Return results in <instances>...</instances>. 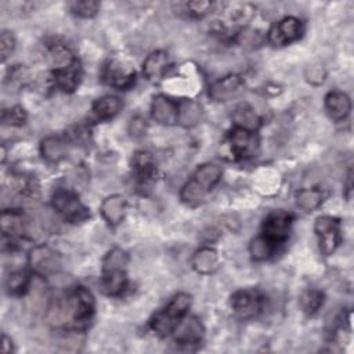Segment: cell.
Returning a JSON list of instances; mask_svg holds the SVG:
<instances>
[{"label":"cell","instance_id":"obj_1","mask_svg":"<svg viewBox=\"0 0 354 354\" xmlns=\"http://www.w3.org/2000/svg\"><path fill=\"white\" fill-rule=\"evenodd\" d=\"M95 310L93 293L84 286H76L65 297L55 300L48 308V319L71 330L82 332L90 324Z\"/></svg>","mask_w":354,"mask_h":354},{"label":"cell","instance_id":"obj_2","mask_svg":"<svg viewBox=\"0 0 354 354\" xmlns=\"http://www.w3.org/2000/svg\"><path fill=\"white\" fill-rule=\"evenodd\" d=\"M221 174L223 170L216 163L201 165L194 173L192 178L183 185L180 191L181 201L191 206L202 203L206 195L217 185Z\"/></svg>","mask_w":354,"mask_h":354},{"label":"cell","instance_id":"obj_3","mask_svg":"<svg viewBox=\"0 0 354 354\" xmlns=\"http://www.w3.org/2000/svg\"><path fill=\"white\" fill-rule=\"evenodd\" d=\"M191 306V296L188 293L180 292L171 297V300L159 311H156L151 321V329L159 336L170 335L177 324L188 314Z\"/></svg>","mask_w":354,"mask_h":354},{"label":"cell","instance_id":"obj_4","mask_svg":"<svg viewBox=\"0 0 354 354\" xmlns=\"http://www.w3.org/2000/svg\"><path fill=\"white\" fill-rule=\"evenodd\" d=\"M54 210L68 223H82L88 218L90 212L82 203L79 195L66 188H58L51 196Z\"/></svg>","mask_w":354,"mask_h":354},{"label":"cell","instance_id":"obj_5","mask_svg":"<svg viewBox=\"0 0 354 354\" xmlns=\"http://www.w3.org/2000/svg\"><path fill=\"white\" fill-rule=\"evenodd\" d=\"M28 264L36 277L44 278L61 270L62 259L55 249L41 243L36 245L30 250L28 256Z\"/></svg>","mask_w":354,"mask_h":354},{"label":"cell","instance_id":"obj_6","mask_svg":"<svg viewBox=\"0 0 354 354\" xmlns=\"http://www.w3.org/2000/svg\"><path fill=\"white\" fill-rule=\"evenodd\" d=\"M101 76L105 84L118 90H126L134 84L136 71L129 62L113 57L104 64Z\"/></svg>","mask_w":354,"mask_h":354},{"label":"cell","instance_id":"obj_7","mask_svg":"<svg viewBox=\"0 0 354 354\" xmlns=\"http://www.w3.org/2000/svg\"><path fill=\"white\" fill-rule=\"evenodd\" d=\"M314 231L318 236L319 252L324 256H330L340 245V221L333 216H319L315 220Z\"/></svg>","mask_w":354,"mask_h":354},{"label":"cell","instance_id":"obj_8","mask_svg":"<svg viewBox=\"0 0 354 354\" xmlns=\"http://www.w3.org/2000/svg\"><path fill=\"white\" fill-rule=\"evenodd\" d=\"M303 22L299 18L285 17L270 28L267 40L274 47H283L296 41L303 35Z\"/></svg>","mask_w":354,"mask_h":354},{"label":"cell","instance_id":"obj_9","mask_svg":"<svg viewBox=\"0 0 354 354\" xmlns=\"http://www.w3.org/2000/svg\"><path fill=\"white\" fill-rule=\"evenodd\" d=\"M232 311L243 319L256 317L263 310L264 297L259 290L254 289H241L232 293L230 300Z\"/></svg>","mask_w":354,"mask_h":354},{"label":"cell","instance_id":"obj_10","mask_svg":"<svg viewBox=\"0 0 354 354\" xmlns=\"http://www.w3.org/2000/svg\"><path fill=\"white\" fill-rule=\"evenodd\" d=\"M293 216L285 210H274L267 214L263 221L261 234L275 242L277 245L283 243L290 232Z\"/></svg>","mask_w":354,"mask_h":354},{"label":"cell","instance_id":"obj_11","mask_svg":"<svg viewBox=\"0 0 354 354\" xmlns=\"http://www.w3.org/2000/svg\"><path fill=\"white\" fill-rule=\"evenodd\" d=\"M203 333H205V328L199 321V318L188 314L177 324V326L171 332L174 342L185 347L199 344L203 339Z\"/></svg>","mask_w":354,"mask_h":354},{"label":"cell","instance_id":"obj_12","mask_svg":"<svg viewBox=\"0 0 354 354\" xmlns=\"http://www.w3.org/2000/svg\"><path fill=\"white\" fill-rule=\"evenodd\" d=\"M230 145L235 158L248 159L256 153L259 147V138L254 131L234 126L230 133Z\"/></svg>","mask_w":354,"mask_h":354},{"label":"cell","instance_id":"obj_13","mask_svg":"<svg viewBox=\"0 0 354 354\" xmlns=\"http://www.w3.org/2000/svg\"><path fill=\"white\" fill-rule=\"evenodd\" d=\"M151 116L159 124H176L178 120V102L165 94H158L151 102Z\"/></svg>","mask_w":354,"mask_h":354},{"label":"cell","instance_id":"obj_14","mask_svg":"<svg viewBox=\"0 0 354 354\" xmlns=\"http://www.w3.org/2000/svg\"><path fill=\"white\" fill-rule=\"evenodd\" d=\"M82 64L76 58L72 64L53 71V82L57 88H59L64 93H73L82 80Z\"/></svg>","mask_w":354,"mask_h":354},{"label":"cell","instance_id":"obj_15","mask_svg":"<svg viewBox=\"0 0 354 354\" xmlns=\"http://www.w3.org/2000/svg\"><path fill=\"white\" fill-rule=\"evenodd\" d=\"M243 80L236 73L225 75L224 77L216 80L209 87V97L214 101H227L232 98L242 87Z\"/></svg>","mask_w":354,"mask_h":354},{"label":"cell","instance_id":"obj_16","mask_svg":"<svg viewBox=\"0 0 354 354\" xmlns=\"http://www.w3.org/2000/svg\"><path fill=\"white\" fill-rule=\"evenodd\" d=\"M100 286L106 296H120L127 288L126 268H102Z\"/></svg>","mask_w":354,"mask_h":354},{"label":"cell","instance_id":"obj_17","mask_svg":"<svg viewBox=\"0 0 354 354\" xmlns=\"http://www.w3.org/2000/svg\"><path fill=\"white\" fill-rule=\"evenodd\" d=\"M126 209H127V203L124 196L119 194H113L106 196L102 201L100 206V213L109 225H118L124 218Z\"/></svg>","mask_w":354,"mask_h":354},{"label":"cell","instance_id":"obj_18","mask_svg":"<svg viewBox=\"0 0 354 354\" xmlns=\"http://www.w3.org/2000/svg\"><path fill=\"white\" fill-rule=\"evenodd\" d=\"M325 109L333 120H344L350 115L351 100L346 93L340 90H332L325 95Z\"/></svg>","mask_w":354,"mask_h":354},{"label":"cell","instance_id":"obj_19","mask_svg":"<svg viewBox=\"0 0 354 354\" xmlns=\"http://www.w3.org/2000/svg\"><path fill=\"white\" fill-rule=\"evenodd\" d=\"M133 171L140 183H149L158 177V169L153 156L147 151H138L133 156Z\"/></svg>","mask_w":354,"mask_h":354},{"label":"cell","instance_id":"obj_20","mask_svg":"<svg viewBox=\"0 0 354 354\" xmlns=\"http://www.w3.org/2000/svg\"><path fill=\"white\" fill-rule=\"evenodd\" d=\"M191 266L192 268L202 275H209L217 271L220 266V259L217 252L213 248L203 246L198 249L192 257H191Z\"/></svg>","mask_w":354,"mask_h":354},{"label":"cell","instance_id":"obj_21","mask_svg":"<svg viewBox=\"0 0 354 354\" xmlns=\"http://www.w3.org/2000/svg\"><path fill=\"white\" fill-rule=\"evenodd\" d=\"M169 64L170 59L166 51H152L142 62V73L148 80H158L165 75Z\"/></svg>","mask_w":354,"mask_h":354},{"label":"cell","instance_id":"obj_22","mask_svg":"<svg viewBox=\"0 0 354 354\" xmlns=\"http://www.w3.org/2000/svg\"><path fill=\"white\" fill-rule=\"evenodd\" d=\"M1 231L3 236H7L10 239L19 238L25 235L26 232V223L22 214L17 210H3L1 213Z\"/></svg>","mask_w":354,"mask_h":354},{"label":"cell","instance_id":"obj_23","mask_svg":"<svg viewBox=\"0 0 354 354\" xmlns=\"http://www.w3.org/2000/svg\"><path fill=\"white\" fill-rule=\"evenodd\" d=\"M123 108V102L116 95H104L94 101L91 111L97 120H108L116 116Z\"/></svg>","mask_w":354,"mask_h":354},{"label":"cell","instance_id":"obj_24","mask_svg":"<svg viewBox=\"0 0 354 354\" xmlns=\"http://www.w3.org/2000/svg\"><path fill=\"white\" fill-rule=\"evenodd\" d=\"M66 141L58 136H48L40 142V153L50 163H58L66 155Z\"/></svg>","mask_w":354,"mask_h":354},{"label":"cell","instance_id":"obj_25","mask_svg":"<svg viewBox=\"0 0 354 354\" xmlns=\"http://www.w3.org/2000/svg\"><path fill=\"white\" fill-rule=\"evenodd\" d=\"M46 51H47L48 62L53 66V71L64 68L76 59V57L72 54L69 47L59 41H53V43L47 44Z\"/></svg>","mask_w":354,"mask_h":354},{"label":"cell","instance_id":"obj_26","mask_svg":"<svg viewBox=\"0 0 354 354\" xmlns=\"http://www.w3.org/2000/svg\"><path fill=\"white\" fill-rule=\"evenodd\" d=\"M278 246L279 245H277L275 242H272L271 239H268L267 236L260 234V235H257L256 238H253L250 241L249 253H250L253 260L264 261V260H268L270 257H272L275 254Z\"/></svg>","mask_w":354,"mask_h":354},{"label":"cell","instance_id":"obj_27","mask_svg":"<svg viewBox=\"0 0 354 354\" xmlns=\"http://www.w3.org/2000/svg\"><path fill=\"white\" fill-rule=\"evenodd\" d=\"M232 120H234L235 127H241V129L254 131V133L261 126L260 116L248 105L238 106L232 115Z\"/></svg>","mask_w":354,"mask_h":354},{"label":"cell","instance_id":"obj_28","mask_svg":"<svg viewBox=\"0 0 354 354\" xmlns=\"http://www.w3.org/2000/svg\"><path fill=\"white\" fill-rule=\"evenodd\" d=\"M202 119V106L194 100H183L178 102V120L184 127L195 126Z\"/></svg>","mask_w":354,"mask_h":354},{"label":"cell","instance_id":"obj_29","mask_svg":"<svg viewBox=\"0 0 354 354\" xmlns=\"http://www.w3.org/2000/svg\"><path fill=\"white\" fill-rule=\"evenodd\" d=\"M322 198H324V194L317 187L299 189L295 196L297 207L301 209L303 212H313L318 209L322 203Z\"/></svg>","mask_w":354,"mask_h":354},{"label":"cell","instance_id":"obj_30","mask_svg":"<svg viewBox=\"0 0 354 354\" xmlns=\"http://www.w3.org/2000/svg\"><path fill=\"white\" fill-rule=\"evenodd\" d=\"M30 282H32V279L28 272H25L22 270H17V271H12L7 277L6 289L12 296H21L28 292Z\"/></svg>","mask_w":354,"mask_h":354},{"label":"cell","instance_id":"obj_31","mask_svg":"<svg viewBox=\"0 0 354 354\" xmlns=\"http://www.w3.org/2000/svg\"><path fill=\"white\" fill-rule=\"evenodd\" d=\"M299 304L303 313L313 315L324 304V293L318 289H307L299 297Z\"/></svg>","mask_w":354,"mask_h":354},{"label":"cell","instance_id":"obj_32","mask_svg":"<svg viewBox=\"0 0 354 354\" xmlns=\"http://www.w3.org/2000/svg\"><path fill=\"white\" fill-rule=\"evenodd\" d=\"M127 253L120 248H112L102 259V268H126Z\"/></svg>","mask_w":354,"mask_h":354},{"label":"cell","instance_id":"obj_33","mask_svg":"<svg viewBox=\"0 0 354 354\" xmlns=\"http://www.w3.org/2000/svg\"><path fill=\"white\" fill-rule=\"evenodd\" d=\"M69 7H71V11L80 18H93L97 15L100 10V3L93 0H82V1L71 3Z\"/></svg>","mask_w":354,"mask_h":354},{"label":"cell","instance_id":"obj_34","mask_svg":"<svg viewBox=\"0 0 354 354\" xmlns=\"http://www.w3.org/2000/svg\"><path fill=\"white\" fill-rule=\"evenodd\" d=\"M1 120L4 124L8 126H22L26 122V112L22 106L15 105L12 108L3 111Z\"/></svg>","mask_w":354,"mask_h":354},{"label":"cell","instance_id":"obj_35","mask_svg":"<svg viewBox=\"0 0 354 354\" xmlns=\"http://www.w3.org/2000/svg\"><path fill=\"white\" fill-rule=\"evenodd\" d=\"M212 1H188L184 4V11L187 12L188 17L202 18L212 10Z\"/></svg>","mask_w":354,"mask_h":354},{"label":"cell","instance_id":"obj_36","mask_svg":"<svg viewBox=\"0 0 354 354\" xmlns=\"http://www.w3.org/2000/svg\"><path fill=\"white\" fill-rule=\"evenodd\" d=\"M15 48V39L14 36L7 32V30H3L1 32V36H0V51H1V59L4 61Z\"/></svg>","mask_w":354,"mask_h":354},{"label":"cell","instance_id":"obj_37","mask_svg":"<svg viewBox=\"0 0 354 354\" xmlns=\"http://www.w3.org/2000/svg\"><path fill=\"white\" fill-rule=\"evenodd\" d=\"M147 131V122L144 118L141 116H134L131 118V120L129 122V133L131 137L138 138L142 137Z\"/></svg>","mask_w":354,"mask_h":354},{"label":"cell","instance_id":"obj_38","mask_svg":"<svg viewBox=\"0 0 354 354\" xmlns=\"http://www.w3.org/2000/svg\"><path fill=\"white\" fill-rule=\"evenodd\" d=\"M307 80L310 83H314V84H321L325 79V71H324V66L321 65H313L307 69Z\"/></svg>","mask_w":354,"mask_h":354},{"label":"cell","instance_id":"obj_39","mask_svg":"<svg viewBox=\"0 0 354 354\" xmlns=\"http://www.w3.org/2000/svg\"><path fill=\"white\" fill-rule=\"evenodd\" d=\"M1 350H3V353H11L12 351V342L6 335H3V337H1Z\"/></svg>","mask_w":354,"mask_h":354}]
</instances>
